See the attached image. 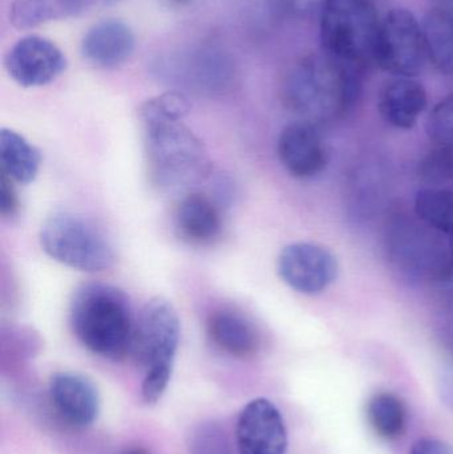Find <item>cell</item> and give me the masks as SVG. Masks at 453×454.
<instances>
[{
  "label": "cell",
  "mask_w": 453,
  "mask_h": 454,
  "mask_svg": "<svg viewBox=\"0 0 453 454\" xmlns=\"http://www.w3.org/2000/svg\"><path fill=\"white\" fill-rule=\"evenodd\" d=\"M5 68L13 82L21 87H43L66 71V59L63 51L50 39L29 35L8 51Z\"/></svg>",
  "instance_id": "obj_10"
},
{
  "label": "cell",
  "mask_w": 453,
  "mask_h": 454,
  "mask_svg": "<svg viewBox=\"0 0 453 454\" xmlns=\"http://www.w3.org/2000/svg\"><path fill=\"white\" fill-rule=\"evenodd\" d=\"M122 454H151L148 450H144V448H133V450H127V452Z\"/></svg>",
  "instance_id": "obj_29"
},
{
  "label": "cell",
  "mask_w": 453,
  "mask_h": 454,
  "mask_svg": "<svg viewBox=\"0 0 453 454\" xmlns=\"http://www.w3.org/2000/svg\"><path fill=\"white\" fill-rule=\"evenodd\" d=\"M241 454H285L287 431L284 418L270 400H252L239 413L236 428Z\"/></svg>",
  "instance_id": "obj_11"
},
{
  "label": "cell",
  "mask_w": 453,
  "mask_h": 454,
  "mask_svg": "<svg viewBox=\"0 0 453 454\" xmlns=\"http://www.w3.org/2000/svg\"><path fill=\"white\" fill-rule=\"evenodd\" d=\"M90 7L88 0H13L10 21L15 28L31 29L48 21L80 15Z\"/></svg>",
  "instance_id": "obj_18"
},
{
  "label": "cell",
  "mask_w": 453,
  "mask_h": 454,
  "mask_svg": "<svg viewBox=\"0 0 453 454\" xmlns=\"http://www.w3.org/2000/svg\"><path fill=\"white\" fill-rule=\"evenodd\" d=\"M180 331V319L172 303L156 298L146 304L136 325L130 351L144 370L141 396L145 404H156L169 386Z\"/></svg>",
  "instance_id": "obj_4"
},
{
  "label": "cell",
  "mask_w": 453,
  "mask_h": 454,
  "mask_svg": "<svg viewBox=\"0 0 453 454\" xmlns=\"http://www.w3.org/2000/svg\"><path fill=\"white\" fill-rule=\"evenodd\" d=\"M175 217L178 234L189 243L205 245L220 234V212L205 194L191 193L184 197Z\"/></svg>",
  "instance_id": "obj_17"
},
{
  "label": "cell",
  "mask_w": 453,
  "mask_h": 454,
  "mask_svg": "<svg viewBox=\"0 0 453 454\" xmlns=\"http://www.w3.org/2000/svg\"><path fill=\"white\" fill-rule=\"evenodd\" d=\"M170 3H172L173 5H183L188 4L191 0H169Z\"/></svg>",
  "instance_id": "obj_31"
},
{
  "label": "cell",
  "mask_w": 453,
  "mask_h": 454,
  "mask_svg": "<svg viewBox=\"0 0 453 454\" xmlns=\"http://www.w3.org/2000/svg\"><path fill=\"white\" fill-rule=\"evenodd\" d=\"M367 420L378 437L386 442H395L407 431L406 405L396 395L380 392L367 404Z\"/></svg>",
  "instance_id": "obj_21"
},
{
  "label": "cell",
  "mask_w": 453,
  "mask_h": 454,
  "mask_svg": "<svg viewBox=\"0 0 453 454\" xmlns=\"http://www.w3.org/2000/svg\"><path fill=\"white\" fill-rule=\"evenodd\" d=\"M415 215L436 231L453 235V191L441 186L420 189L415 197Z\"/></svg>",
  "instance_id": "obj_22"
},
{
  "label": "cell",
  "mask_w": 453,
  "mask_h": 454,
  "mask_svg": "<svg viewBox=\"0 0 453 454\" xmlns=\"http://www.w3.org/2000/svg\"><path fill=\"white\" fill-rule=\"evenodd\" d=\"M40 245L51 258L80 271H103L116 261L105 235L72 213H55L48 217L40 229Z\"/></svg>",
  "instance_id": "obj_7"
},
{
  "label": "cell",
  "mask_w": 453,
  "mask_h": 454,
  "mask_svg": "<svg viewBox=\"0 0 453 454\" xmlns=\"http://www.w3.org/2000/svg\"><path fill=\"white\" fill-rule=\"evenodd\" d=\"M279 161L295 178L308 180L321 175L329 156L316 125L297 121L287 125L278 138Z\"/></svg>",
  "instance_id": "obj_12"
},
{
  "label": "cell",
  "mask_w": 453,
  "mask_h": 454,
  "mask_svg": "<svg viewBox=\"0 0 453 454\" xmlns=\"http://www.w3.org/2000/svg\"><path fill=\"white\" fill-rule=\"evenodd\" d=\"M19 209L18 194L13 188L11 178L0 175V215L3 218H11Z\"/></svg>",
  "instance_id": "obj_25"
},
{
  "label": "cell",
  "mask_w": 453,
  "mask_h": 454,
  "mask_svg": "<svg viewBox=\"0 0 453 454\" xmlns=\"http://www.w3.org/2000/svg\"><path fill=\"white\" fill-rule=\"evenodd\" d=\"M69 322L77 340L92 354L121 360L132 351L136 325L127 295L114 286L88 283L74 293Z\"/></svg>",
  "instance_id": "obj_3"
},
{
  "label": "cell",
  "mask_w": 453,
  "mask_h": 454,
  "mask_svg": "<svg viewBox=\"0 0 453 454\" xmlns=\"http://www.w3.org/2000/svg\"><path fill=\"white\" fill-rule=\"evenodd\" d=\"M135 51V35L116 19L95 24L82 37V55L96 68L111 69L124 64Z\"/></svg>",
  "instance_id": "obj_14"
},
{
  "label": "cell",
  "mask_w": 453,
  "mask_h": 454,
  "mask_svg": "<svg viewBox=\"0 0 453 454\" xmlns=\"http://www.w3.org/2000/svg\"><path fill=\"white\" fill-rule=\"evenodd\" d=\"M278 272L293 290L305 295L324 293L338 275L335 256L316 243L297 242L279 254Z\"/></svg>",
  "instance_id": "obj_9"
},
{
  "label": "cell",
  "mask_w": 453,
  "mask_h": 454,
  "mask_svg": "<svg viewBox=\"0 0 453 454\" xmlns=\"http://www.w3.org/2000/svg\"><path fill=\"white\" fill-rule=\"evenodd\" d=\"M451 242H449V248H451L452 261H453V235H451Z\"/></svg>",
  "instance_id": "obj_32"
},
{
  "label": "cell",
  "mask_w": 453,
  "mask_h": 454,
  "mask_svg": "<svg viewBox=\"0 0 453 454\" xmlns=\"http://www.w3.org/2000/svg\"><path fill=\"white\" fill-rule=\"evenodd\" d=\"M427 133L439 146H453V95L433 106L427 120Z\"/></svg>",
  "instance_id": "obj_23"
},
{
  "label": "cell",
  "mask_w": 453,
  "mask_h": 454,
  "mask_svg": "<svg viewBox=\"0 0 453 454\" xmlns=\"http://www.w3.org/2000/svg\"><path fill=\"white\" fill-rule=\"evenodd\" d=\"M361 69L326 53L306 55L287 68L282 82L285 106L316 125L345 116L361 92Z\"/></svg>",
  "instance_id": "obj_2"
},
{
  "label": "cell",
  "mask_w": 453,
  "mask_h": 454,
  "mask_svg": "<svg viewBox=\"0 0 453 454\" xmlns=\"http://www.w3.org/2000/svg\"><path fill=\"white\" fill-rule=\"evenodd\" d=\"M427 58L441 74L453 76V12L435 7L423 20Z\"/></svg>",
  "instance_id": "obj_20"
},
{
  "label": "cell",
  "mask_w": 453,
  "mask_h": 454,
  "mask_svg": "<svg viewBox=\"0 0 453 454\" xmlns=\"http://www.w3.org/2000/svg\"><path fill=\"white\" fill-rule=\"evenodd\" d=\"M439 7L446 8V10L453 12V0H441V5Z\"/></svg>",
  "instance_id": "obj_28"
},
{
  "label": "cell",
  "mask_w": 453,
  "mask_h": 454,
  "mask_svg": "<svg viewBox=\"0 0 453 454\" xmlns=\"http://www.w3.org/2000/svg\"><path fill=\"white\" fill-rule=\"evenodd\" d=\"M50 396L58 415L76 428L92 426L100 413L98 388L79 373H55L50 381Z\"/></svg>",
  "instance_id": "obj_13"
},
{
  "label": "cell",
  "mask_w": 453,
  "mask_h": 454,
  "mask_svg": "<svg viewBox=\"0 0 453 454\" xmlns=\"http://www.w3.org/2000/svg\"><path fill=\"white\" fill-rule=\"evenodd\" d=\"M197 454H225V447L217 436H205L197 445Z\"/></svg>",
  "instance_id": "obj_27"
},
{
  "label": "cell",
  "mask_w": 453,
  "mask_h": 454,
  "mask_svg": "<svg viewBox=\"0 0 453 454\" xmlns=\"http://www.w3.org/2000/svg\"><path fill=\"white\" fill-rule=\"evenodd\" d=\"M427 58L423 24L406 8H394L380 21L374 61L396 77H414Z\"/></svg>",
  "instance_id": "obj_8"
},
{
  "label": "cell",
  "mask_w": 453,
  "mask_h": 454,
  "mask_svg": "<svg viewBox=\"0 0 453 454\" xmlns=\"http://www.w3.org/2000/svg\"><path fill=\"white\" fill-rule=\"evenodd\" d=\"M319 18L326 55L358 69L374 60L382 20L372 0H324Z\"/></svg>",
  "instance_id": "obj_5"
},
{
  "label": "cell",
  "mask_w": 453,
  "mask_h": 454,
  "mask_svg": "<svg viewBox=\"0 0 453 454\" xmlns=\"http://www.w3.org/2000/svg\"><path fill=\"white\" fill-rule=\"evenodd\" d=\"M189 109L188 98L177 90L151 98L140 108L149 178L161 191H184L209 173L204 145L181 121Z\"/></svg>",
  "instance_id": "obj_1"
},
{
  "label": "cell",
  "mask_w": 453,
  "mask_h": 454,
  "mask_svg": "<svg viewBox=\"0 0 453 454\" xmlns=\"http://www.w3.org/2000/svg\"><path fill=\"white\" fill-rule=\"evenodd\" d=\"M276 12L293 19H305L321 11L324 0H270Z\"/></svg>",
  "instance_id": "obj_24"
},
{
  "label": "cell",
  "mask_w": 453,
  "mask_h": 454,
  "mask_svg": "<svg viewBox=\"0 0 453 454\" xmlns=\"http://www.w3.org/2000/svg\"><path fill=\"white\" fill-rule=\"evenodd\" d=\"M40 152L15 130H0V168L3 175L19 184H29L39 172Z\"/></svg>",
  "instance_id": "obj_19"
},
{
  "label": "cell",
  "mask_w": 453,
  "mask_h": 454,
  "mask_svg": "<svg viewBox=\"0 0 453 454\" xmlns=\"http://www.w3.org/2000/svg\"><path fill=\"white\" fill-rule=\"evenodd\" d=\"M90 5L95 4V3H101V4H111V3L117 2V0H88Z\"/></svg>",
  "instance_id": "obj_30"
},
{
  "label": "cell",
  "mask_w": 453,
  "mask_h": 454,
  "mask_svg": "<svg viewBox=\"0 0 453 454\" xmlns=\"http://www.w3.org/2000/svg\"><path fill=\"white\" fill-rule=\"evenodd\" d=\"M438 232L417 215H391L386 226V247L391 262L407 277L422 282L447 279L453 269L451 248Z\"/></svg>",
  "instance_id": "obj_6"
},
{
  "label": "cell",
  "mask_w": 453,
  "mask_h": 454,
  "mask_svg": "<svg viewBox=\"0 0 453 454\" xmlns=\"http://www.w3.org/2000/svg\"><path fill=\"white\" fill-rule=\"evenodd\" d=\"M207 333L213 343L236 357L253 356L260 348L261 338L255 325L233 309H218L207 319Z\"/></svg>",
  "instance_id": "obj_16"
},
{
  "label": "cell",
  "mask_w": 453,
  "mask_h": 454,
  "mask_svg": "<svg viewBox=\"0 0 453 454\" xmlns=\"http://www.w3.org/2000/svg\"><path fill=\"white\" fill-rule=\"evenodd\" d=\"M410 454H453V448L438 439L418 440Z\"/></svg>",
  "instance_id": "obj_26"
},
{
  "label": "cell",
  "mask_w": 453,
  "mask_h": 454,
  "mask_svg": "<svg viewBox=\"0 0 453 454\" xmlns=\"http://www.w3.org/2000/svg\"><path fill=\"white\" fill-rule=\"evenodd\" d=\"M426 88L414 77H395L383 85L378 98L380 116L398 129H412L427 108Z\"/></svg>",
  "instance_id": "obj_15"
}]
</instances>
